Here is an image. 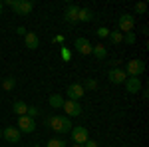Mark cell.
Returning <instances> with one entry per match:
<instances>
[{
  "label": "cell",
  "mask_w": 149,
  "mask_h": 147,
  "mask_svg": "<svg viewBox=\"0 0 149 147\" xmlns=\"http://www.w3.org/2000/svg\"><path fill=\"white\" fill-rule=\"evenodd\" d=\"M81 88H88V90H95V88H97V82H95V79H86V84H84Z\"/></svg>",
  "instance_id": "cell-23"
},
{
  "label": "cell",
  "mask_w": 149,
  "mask_h": 147,
  "mask_svg": "<svg viewBox=\"0 0 149 147\" xmlns=\"http://www.w3.org/2000/svg\"><path fill=\"white\" fill-rule=\"evenodd\" d=\"M107 79H109L111 84H125L127 74L121 68H111L109 72H107Z\"/></svg>",
  "instance_id": "cell-7"
},
{
  "label": "cell",
  "mask_w": 149,
  "mask_h": 147,
  "mask_svg": "<svg viewBox=\"0 0 149 147\" xmlns=\"http://www.w3.org/2000/svg\"><path fill=\"white\" fill-rule=\"evenodd\" d=\"M109 32H111V30H107V28H100V30H97V36H100V38H105V36H109Z\"/></svg>",
  "instance_id": "cell-26"
},
{
  "label": "cell",
  "mask_w": 149,
  "mask_h": 147,
  "mask_svg": "<svg viewBox=\"0 0 149 147\" xmlns=\"http://www.w3.org/2000/svg\"><path fill=\"white\" fill-rule=\"evenodd\" d=\"M66 143L62 141V139H50L48 141V147H64Z\"/></svg>",
  "instance_id": "cell-22"
},
{
  "label": "cell",
  "mask_w": 149,
  "mask_h": 147,
  "mask_svg": "<svg viewBox=\"0 0 149 147\" xmlns=\"http://www.w3.org/2000/svg\"><path fill=\"white\" fill-rule=\"evenodd\" d=\"M93 20V12L90 8H80L78 12V22H92Z\"/></svg>",
  "instance_id": "cell-15"
},
{
  "label": "cell",
  "mask_w": 149,
  "mask_h": 147,
  "mask_svg": "<svg viewBox=\"0 0 149 147\" xmlns=\"http://www.w3.org/2000/svg\"><path fill=\"white\" fill-rule=\"evenodd\" d=\"M72 139H74V143H78V145H84V143L90 139L88 127H74V129H72Z\"/></svg>",
  "instance_id": "cell-6"
},
{
  "label": "cell",
  "mask_w": 149,
  "mask_h": 147,
  "mask_svg": "<svg viewBox=\"0 0 149 147\" xmlns=\"http://www.w3.org/2000/svg\"><path fill=\"white\" fill-rule=\"evenodd\" d=\"M6 4H8L18 16H28V14L32 12V8H34V2H32V0H6Z\"/></svg>",
  "instance_id": "cell-2"
},
{
  "label": "cell",
  "mask_w": 149,
  "mask_h": 147,
  "mask_svg": "<svg viewBox=\"0 0 149 147\" xmlns=\"http://www.w3.org/2000/svg\"><path fill=\"white\" fill-rule=\"evenodd\" d=\"M38 113H40V109H38L36 105H28V113H26V115H30V117H36Z\"/></svg>",
  "instance_id": "cell-24"
},
{
  "label": "cell",
  "mask_w": 149,
  "mask_h": 147,
  "mask_svg": "<svg viewBox=\"0 0 149 147\" xmlns=\"http://www.w3.org/2000/svg\"><path fill=\"white\" fill-rule=\"evenodd\" d=\"M14 86H16V79L12 78V76H10V78H6L4 82H2V88H4L6 91H8V90H14Z\"/></svg>",
  "instance_id": "cell-20"
},
{
  "label": "cell",
  "mask_w": 149,
  "mask_h": 147,
  "mask_svg": "<svg viewBox=\"0 0 149 147\" xmlns=\"http://www.w3.org/2000/svg\"><path fill=\"white\" fill-rule=\"evenodd\" d=\"M145 10H147V4H145V2H139V4H135V12H137V14H143Z\"/></svg>",
  "instance_id": "cell-25"
},
{
  "label": "cell",
  "mask_w": 149,
  "mask_h": 147,
  "mask_svg": "<svg viewBox=\"0 0 149 147\" xmlns=\"http://www.w3.org/2000/svg\"><path fill=\"white\" fill-rule=\"evenodd\" d=\"M48 102H50V105H52L54 109H60V107L64 105V102H66V100H64L62 95H58V93H54V95H50V100H48Z\"/></svg>",
  "instance_id": "cell-18"
},
{
  "label": "cell",
  "mask_w": 149,
  "mask_h": 147,
  "mask_svg": "<svg viewBox=\"0 0 149 147\" xmlns=\"http://www.w3.org/2000/svg\"><path fill=\"white\" fill-rule=\"evenodd\" d=\"M48 123L56 133H70L72 131V121L66 115H54V117L48 119Z\"/></svg>",
  "instance_id": "cell-1"
},
{
  "label": "cell",
  "mask_w": 149,
  "mask_h": 147,
  "mask_svg": "<svg viewBox=\"0 0 149 147\" xmlns=\"http://www.w3.org/2000/svg\"><path fill=\"white\" fill-rule=\"evenodd\" d=\"M123 42H125V44H135V34H133V32H127V34L123 36Z\"/></svg>",
  "instance_id": "cell-21"
},
{
  "label": "cell",
  "mask_w": 149,
  "mask_h": 147,
  "mask_svg": "<svg viewBox=\"0 0 149 147\" xmlns=\"http://www.w3.org/2000/svg\"><path fill=\"white\" fill-rule=\"evenodd\" d=\"M34 129H36L34 117H30V115H20L18 117V131L20 133H34Z\"/></svg>",
  "instance_id": "cell-4"
},
{
  "label": "cell",
  "mask_w": 149,
  "mask_h": 147,
  "mask_svg": "<svg viewBox=\"0 0 149 147\" xmlns=\"http://www.w3.org/2000/svg\"><path fill=\"white\" fill-rule=\"evenodd\" d=\"M16 32H18V34H20V36H26V28H24V26H20V28H18Z\"/></svg>",
  "instance_id": "cell-28"
},
{
  "label": "cell",
  "mask_w": 149,
  "mask_h": 147,
  "mask_svg": "<svg viewBox=\"0 0 149 147\" xmlns=\"http://www.w3.org/2000/svg\"><path fill=\"white\" fill-rule=\"evenodd\" d=\"M0 137H2V129H0Z\"/></svg>",
  "instance_id": "cell-31"
},
{
  "label": "cell",
  "mask_w": 149,
  "mask_h": 147,
  "mask_svg": "<svg viewBox=\"0 0 149 147\" xmlns=\"http://www.w3.org/2000/svg\"><path fill=\"white\" fill-rule=\"evenodd\" d=\"M0 16H2V2H0Z\"/></svg>",
  "instance_id": "cell-29"
},
{
  "label": "cell",
  "mask_w": 149,
  "mask_h": 147,
  "mask_svg": "<svg viewBox=\"0 0 149 147\" xmlns=\"http://www.w3.org/2000/svg\"><path fill=\"white\" fill-rule=\"evenodd\" d=\"M2 137H4L8 143H18L20 137H22V133L18 131V127H6V129L2 131Z\"/></svg>",
  "instance_id": "cell-10"
},
{
  "label": "cell",
  "mask_w": 149,
  "mask_h": 147,
  "mask_svg": "<svg viewBox=\"0 0 149 147\" xmlns=\"http://www.w3.org/2000/svg\"><path fill=\"white\" fill-rule=\"evenodd\" d=\"M125 90L129 93H137L141 90V79L139 78H127L125 79Z\"/></svg>",
  "instance_id": "cell-13"
},
{
  "label": "cell",
  "mask_w": 149,
  "mask_h": 147,
  "mask_svg": "<svg viewBox=\"0 0 149 147\" xmlns=\"http://www.w3.org/2000/svg\"><path fill=\"white\" fill-rule=\"evenodd\" d=\"M78 12H80V8H78V6L70 4L68 8H66V22L76 24V22H78Z\"/></svg>",
  "instance_id": "cell-14"
},
{
  "label": "cell",
  "mask_w": 149,
  "mask_h": 147,
  "mask_svg": "<svg viewBox=\"0 0 149 147\" xmlns=\"http://www.w3.org/2000/svg\"><path fill=\"white\" fill-rule=\"evenodd\" d=\"M24 44H26V48H30V50H36V48L40 46V38H38V34H34V32H26Z\"/></svg>",
  "instance_id": "cell-12"
},
{
  "label": "cell",
  "mask_w": 149,
  "mask_h": 147,
  "mask_svg": "<svg viewBox=\"0 0 149 147\" xmlns=\"http://www.w3.org/2000/svg\"><path fill=\"white\" fill-rule=\"evenodd\" d=\"M74 48L80 52L81 56H88V54H92V48H93V46L90 44V40H88V38H76Z\"/></svg>",
  "instance_id": "cell-9"
},
{
  "label": "cell",
  "mask_w": 149,
  "mask_h": 147,
  "mask_svg": "<svg viewBox=\"0 0 149 147\" xmlns=\"http://www.w3.org/2000/svg\"><path fill=\"white\" fill-rule=\"evenodd\" d=\"M81 147H97V143H95L93 139H88V141H86V143H84Z\"/></svg>",
  "instance_id": "cell-27"
},
{
  "label": "cell",
  "mask_w": 149,
  "mask_h": 147,
  "mask_svg": "<svg viewBox=\"0 0 149 147\" xmlns=\"http://www.w3.org/2000/svg\"><path fill=\"white\" fill-rule=\"evenodd\" d=\"M72 147H81V145H78V143H74V145H72Z\"/></svg>",
  "instance_id": "cell-30"
},
{
  "label": "cell",
  "mask_w": 149,
  "mask_h": 147,
  "mask_svg": "<svg viewBox=\"0 0 149 147\" xmlns=\"http://www.w3.org/2000/svg\"><path fill=\"white\" fill-rule=\"evenodd\" d=\"M62 109L68 113V117H78V115H81V105H80L78 102H72V100L64 102Z\"/></svg>",
  "instance_id": "cell-8"
},
{
  "label": "cell",
  "mask_w": 149,
  "mask_h": 147,
  "mask_svg": "<svg viewBox=\"0 0 149 147\" xmlns=\"http://www.w3.org/2000/svg\"><path fill=\"white\" fill-rule=\"evenodd\" d=\"M119 32H121V34H123V32H131V30H133V26H135V18H133V16H131V14H121V16H119Z\"/></svg>",
  "instance_id": "cell-5"
},
{
  "label": "cell",
  "mask_w": 149,
  "mask_h": 147,
  "mask_svg": "<svg viewBox=\"0 0 149 147\" xmlns=\"http://www.w3.org/2000/svg\"><path fill=\"white\" fill-rule=\"evenodd\" d=\"M92 54L97 58V60H103V58L107 56V50H105V46H103V44H97V46H93V48H92Z\"/></svg>",
  "instance_id": "cell-17"
},
{
  "label": "cell",
  "mask_w": 149,
  "mask_h": 147,
  "mask_svg": "<svg viewBox=\"0 0 149 147\" xmlns=\"http://www.w3.org/2000/svg\"><path fill=\"white\" fill-rule=\"evenodd\" d=\"M68 95L72 102H78L84 98V88H81L80 84H70L68 86Z\"/></svg>",
  "instance_id": "cell-11"
},
{
  "label": "cell",
  "mask_w": 149,
  "mask_h": 147,
  "mask_svg": "<svg viewBox=\"0 0 149 147\" xmlns=\"http://www.w3.org/2000/svg\"><path fill=\"white\" fill-rule=\"evenodd\" d=\"M123 72L127 74V78H139V76L145 72V62H143V60H131L125 66Z\"/></svg>",
  "instance_id": "cell-3"
},
{
  "label": "cell",
  "mask_w": 149,
  "mask_h": 147,
  "mask_svg": "<svg viewBox=\"0 0 149 147\" xmlns=\"http://www.w3.org/2000/svg\"><path fill=\"white\" fill-rule=\"evenodd\" d=\"M12 111L18 113V115H26L28 113V105H26V102H14V105H12Z\"/></svg>",
  "instance_id": "cell-16"
},
{
  "label": "cell",
  "mask_w": 149,
  "mask_h": 147,
  "mask_svg": "<svg viewBox=\"0 0 149 147\" xmlns=\"http://www.w3.org/2000/svg\"><path fill=\"white\" fill-rule=\"evenodd\" d=\"M109 42L111 44H119V42H123V34L117 30V32H109Z\"/></svg>",
  "instance_id": "cell-19"
}]
</instances>
